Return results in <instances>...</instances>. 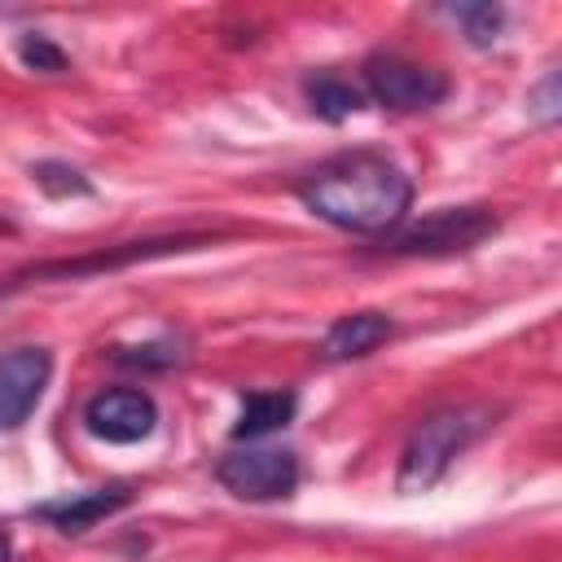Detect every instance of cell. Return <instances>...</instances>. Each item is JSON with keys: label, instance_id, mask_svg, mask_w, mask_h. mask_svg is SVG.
<instances>
[{"label": "cell", "instance_id": "6da1fadb", "mask_svg": "<svg viewBox=\"0 0 562 562\" xmlns=\"http://www.w3.org/2000/svg\"><path fill=\"white\" fill-rule=\"evenodd\" d=\"M294 193L316 220L342 233H360V237L395 233L413 206L408 171L382 149H342L316 162L294 184Z\"/></svg>", "mask_w": 562, "mask_h": 562}, {"label": "cell", "instance_id": "7a4b0ae2", "mask_svg": "<svg viewBox=\"0 0 562 562\" xmlns=\"http://www.w3.org/2000/svg\"><path fill=\"white\" fill-rule=\"evenodd\" d=\"M496 417H501V404H487V400H457V404H439L435 413H426L400 448L395 492L404 496L430 492L448 474V465L496 426Z\"/></svg>", "mask_w": 562, "mask_h": 562}, {"label": "cell", "instance_id": "3957f363", "mask_svg": "<svg viewBox=\"0 0 562 562\" xmlns=\"http://www.w3.org/2000/svg\"><path fill=\"white\" fill-rule=\"evenodd\" d=\"M501 228V215L483 202L470 206H439L417 224H400L395 233H386V241L378 246L382 255L395 259H443V255H461L474 250L479 241H487Z\"/></svg>", "mask_w": 562, "mask_h": 562}, {"label": "cell", "instance_id": "277c9868", "mask_svg": "<svg viewBox=\"0 0 562 562\" xmlns=\"http://www.w3.org/2000/svg\"><path fill=\"white\" fill-rule=\"evenodd\" d=\"M448 75L422 61H408L400 53H369L360 66V92L364 101L395 110V114H417V110H435L448 97Z\"/></svg>", "mask_w": 562, "mask_h": 562}, {"label": "cell", "instance_id": "5b68a950", "mask_svg": "<svg viewBox=\"0 0 562 562\" xmlns=\"http://www.w3.org/2000/svg\"><path fill=\"white\" fill-rule=\"evenodd\" d=\"M215 237L211 233H171V237H145V241H119L110 250H92V255H79V259H48V263H35V268H22L9 277L4 290L13 285H26V281H66V277H92V272H119L127 263H145V259H167V255H184V250H198V246H211Z\"/></svg>", "mask_w": 562, "mask_h": 562}, {"label": "cell", "instance_id": "8992f818", "mask_svg": "<svg viewBox=\"0 0 562 562\" xmlns=\"http://www.w3.org/2000/svg\"><path fill=\"white\" fill-rule=\"evenodd\" d=\"M215 479L241 501H285L299 487V457L290 448H233L215 461Z\"/></svg>", "mask_w": 562, "mask_h": 562}, {"label": "cell", "instance_id": "52a82bcc", "mask_svg": "<svg viewBox=\"0 0 562 562\" xmlns=\"http://www.w3.org/2000/svg\"><path fill=\"white\" fill-rule=\"evenodd\" d=\"M154 422H158V404L140 386H110L83 404L88 435H97L105 443H140L154 430Z\"/></svg>", "mask_w": 562, "mask_h": 562}, {"label": "cell", "instance_id": "ba28073f", "mask_svg": "<svg viewBox=\"0 0 562 562\" xmlns=\"http://www.w3.org/2000/svg\"><path fill=\"white\" fill-rule=\"evenodd\" d=\"M53 378L48 347H13L0 356V430H18Z\"/></svg>", "mask_w": 562, "mask_h": 562}, {"label": "cell", "instance_id": "9c48e42d", "mask_svg": "<svg viewBox=\"0 0 562 562\" xmlns=\"http://www.w3.org/2000/svg\"><path fill=\"white\" fill-rule=\"evenodd\" d=\"M132 505V487L127 483H110V487H92V492H75V496H61V501H40L31 514L44 518L48 527L66 531V536H79L88 527H97L101 518L119 514Z\"/></svg>", "mask_w": 562, "mask_h": 562}, {"label": "cell", "instance_id": "30bf717a", "mask_svg": "<svg viewBox=\"0 0 562 562\" xmlns=\"http://www.w3.org/2000/svg\"><path fill=\"white\" fill-rule=\"evenodd\" d=\"M391 334H395V321H391L386 312H378V307L347 312V316H338V321L325 329L321 356H325V360H360V356H369L373 347H382Z\"/></svg>", "mask_w": 562, "mask_h": 562}, {"label": "cell", "instance_id": "8fae6325", "mask_svg": "<svg viewBox=\"0 0 562 562\" xmlns=\"http://www.w3.org/2000/svg\"><path fill=\"white\" fill-rule=\"evenodd\" d=\"M299 413V395L294 391H250L241 395V413L233 426V439H263L281 426H290Z\"/></svg>", "mask_w": 562, "mask_h": 562}, {"label": "cell", "instance_id": "7c38bea8", "mask_svg": "<svg viewBox=\"0 0 562 562\" xmlns=\"http://www.w3.org/2000/svg\"><path fill=\"white\" fill-rule=\"evenodd\" d=\"M303 97H307L312 114L325 119V123H342V119H351L356 110L369 105L364 92H360V83L342 79L338 70H316V75H307V79H303Z\"/></svg>", "mask_w": 562, "mask_h": 562}, {"label": "cell", "instance_id": "4fadbf2b", "mask_svg": "<svg viewBox=\"0 0 562 562\" xmlns=\"http://www.w3.org/2000/svg\"><path fill=\"white\" fill-rule=\"evenodd\" d=\"M443 13L461 26L465 44L474 48H492L505 31V9L501 4H487V0H465V4H443Z\"/></svg>", "mask_w": 562, "mask_h": 562}, {"label": "cell", "instance_id": "5bb4252c", "mask_svg": "<svg viewBox=\"0 0 562 562\" xmlns=\"http://www.w3.org/2000/svg\"><path fill=\"white\" fill-rule=\"evenodd\" d=\"M110 360L123 369H140V373H162V369H176L184 360V351L171 338H154V342H136V347H110Z\"/></svg>", "mask_w": 562, "mask_h": 562}, {"label": "cell", "instance_id": "9a60e30c", "mask_svg": "<svg viewBox=\"0 0 562 562\" xmlns=\"http://www.w3.org/2000/svg\"><path fill=\"white\" fill-rule=\"evenodd\" d=\"M31 180H35L48 198H88V193H92V180H88L79 167L57 162V158L35 162V167H31Z\"/></svg>", "mask_w": 562, "mask_h": 562}, {"label": "cell", "instance_id": "2e32d148", "mask_svg": "<svg viewBox=\"0 0 562 562\" xmlns=\"http://www.w3.org/2000/svg\"><path fill=\"white\" fill-rule=\"evenodd\" d=\"M18 57H22L26 70H40V75H66L70 70V57L48 35H40V31L18 35Z\"/></svg>", "mask_w": 562, "mask_h": 562}, {"label": "cell", "instance_id": "e0dca14e", "mask_svg": "<svg viewBox=\"0 0 562 562\" xmlns=\"http://www.w3.org/2000/svg\"><path fill=\"white\" fill-rule=\"evenodd\" d=\"M527 114L536 119V123H544V127H553L558 123V114H562V92H558V70H549L531 92H527Z\"/></svg>", "mask_w": 562, "mask_h": 562}, {"label": "cell", "instance_id": "ac0fdd59", "mask_svg": "<svg viewBox=\"0 0 562 562\" xmlns=\"http://www.w3.org/2000/svg\"><path fill=\"white\" fill-rule=\"evenodd\" d=\"M9 558H13V544H9V536L0 531V562H9Z\"/></svg>", "mask_w": 562, "mask_h": 562}]
</instances>
